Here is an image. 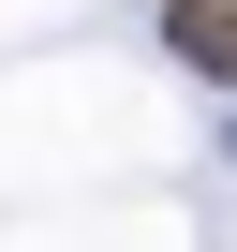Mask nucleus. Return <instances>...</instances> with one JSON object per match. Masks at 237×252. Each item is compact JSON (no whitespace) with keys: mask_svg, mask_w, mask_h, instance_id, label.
<instances>
[{"mask_svg":"<svg viewBox=\"0 0 237 252\" xmlns=\"http://www.w3.org/2000/svg\"><path fill=\"white\" fill-rule=\"evenodd\" d=\"M163 30H178V60H193V74H222V89H237V0H163Z\"/></svg>","mask_w":237,"mask_h":252,"instance_id":"f257e3e1","label":"nucleus"}]
</instances>
